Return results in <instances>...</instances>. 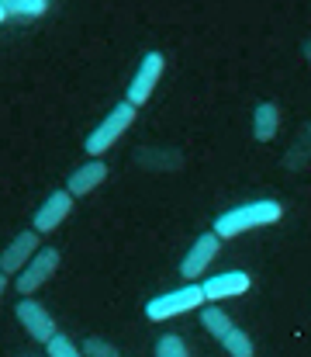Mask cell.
<instances>
[{
    "instance_id": "4",
    "label": "cell",
    "mask_w": 311,
    "mask_h": 357,
    "mask_svg": "<svg viewBox=\"0 0 311 357\" xmlns=\"http://www.w3.org/2000/svg\"><path fill=\"white\" fill-rule=\"evenodd\" d=\"M59 260H63V257H59V250H56V246H42V250L28 260V267L14 278L17 295H21V298H31L45 281H52V274L59 271Z\"/></svg>"
},
{
    "instance_id": "12",
    "label": "cell",
    "mask_w": 311,
    "mask_h": 357,
    "mask_svg": "<svg viewBox=\"0 0 311 357\" xmlns=\"http://www.w3.org/2000/svg\"><path fill=\"white\" fill-rule=\"evenodd\" d=\"M280 132V105L277 101H263L253 112V139L256 142H273V135Z\"/></svg>"
},
{
    "instance_id": "11",
    "label": "cell",
    "mask_w": 311,
    "mask_h": 357,
    "mask_svg": "<svg viewBox=\"0 0 311 357\" xmlns=\"http://www.w3.org/2000/svg\"><path fill=\"white\" fill-rule=\"evenodd\" d=\"M104 181H107V163L104 160H87L83 167H77L66 181V191L73 198H87L90 191H97Z\"/></svg>"
},
{
    "instance_id": "2",
    "label": "cell",
    "mask_w": 311,
    "mask_h": 357,
    "mask_svg": "<svg viewBox=\"0 0 311 357\" xmlns=\"http://www.w3.org/2000/svg\"><path fill=\"white\" fill-rule=\"evenodd\" d=\"M135 115H138V108H131L128 101H118L101 121H97V128L87 135V142H83V149H87V156L90 160H101L104 153L135 125Z\"/></svg>"
},
{
    "instance_id": "17",
    "label": "cell",
    "mask_w": 311,
    "mask_h": 357,
    "mask_svg": "<svg viewBox=\"0 0 311 357\" xmlns=\"http://www.w3.org/2000/svg\"><path fill=\"white\" fill-rule=\"evenodd\" d=\"M45 357H83L80 344H73L66 333H56L49 344H45Z\"/></svg>"
},
{
    "instance_id": "7",
    "label": "cell",
    "mask_w": 311,
    "mask_h": 357,
    "mask_svg": "<svg viewBox=\"0 0 311 357\" xmlns=\"http://www.w3.org/2000/svg\"><path fill=\"white\" fill-rule=\"evenodd\" d=\"M73 195L66 191V188H59V191H52L38 208H35V215H31V229L38 233V236H49V233H56L70 215H73Z\"/></svg>"
},
{
    "instance_id": "1",
    "label": "cell",
    "mask_w": 311,
    "mask_h": 357,
    "mask_svg": "<svg viewBox=\"0 0 311 357\" xmlns=\"http://www.w3.org/2000/svg\"><path fill=\"white\" fill-rule=\"evenodd\" d=\"M284 219V205L273 202V198H260V202H246V205H235L228 212H221L214 219V236L221 239H235V236H246L253 229H263V226H277Z\"/></svg>"
},
{
    "instance_id": "22",
    "label": "cell",
    "mask_w": 311,
    "mask_h": 357,
    "mask_svg": "<svg viewBox=\"0 0 311 357\" xmlns=\"http://www.w3.org/2000/svg\"><path fill=\"white\" fill-rule=\"evenodd\" d=\"M35 357H42V354H35Z\"/></svg>"
},
{
    "instance_id": "13",
    "label": "cell",
    "mask_w": 311,
    "mask_h": 357,
    "mask_svg": "<svg viewBox=\"0 0 311 357\" xmlns=\"http://www.w3.org/2000/svg\"><path fill=\"white\" fill-rule=\"evenodd\" d=\"M201 326H205V330L214 337V340H218V344H221V340L235 330L232 316H228L221 305H205V309H201Z\"/></svg>"
},
{
    "instance_id": "21",
    "label": "cell",
    "mask_w": 311,
    "mask_h": 357,
    "mask_svg": "<svg viewBox=\"0 0 311 357\" xmlns=\"http://www.w3.org/2000/svg\"><path fill=\"white\" fill-rule=\"evenodd\" d=\"M301 49H305V56H308V59H311V38H308V42H305V45H301Z\"/></svg>"
},
{
    "instance_id": "10",
    "label": "cell",
    "mask_w": 311,
    "mask_h": 357,
    "mask_svg": "<svg viewBox=\"0 0 311 357\" xmlns=\"http://www.w3.org/2000/svg\"><path fill=\"white\" fill-rule=\"evenodd\" d=\"M205 288V298L211 305H218L221 298H235V295H246L253 288V278L246 271H221V274H211L201 281Z\"/></svg>"
},
{
    "instance_id": "5",
    "label": "cell",
    "mask_w": 311,
    "mask_h": 357,
    "mask_svg": "<svg viewBox=\"0 0 311 357\" xmlns=\"http://www.w3.org/2000/svg\"><path fill=\"white\" fill-rule=\"evenodd\" d=\"M14 316H17V323L24 326V333H28L31 340H38V344H49V340L59 333L56 316H52L38 298H21V302L14 305Z\"/></svg>"
},
{
    "instance_id": "18",
    "label": "cell",
    "mask_w": 311,
    "mask_h": 357,
    "mask_svg": "<svg viewBox=\"0 0 311 357\" xmlns=\"http://www.w3.org/2000/svg\"><path fill=\"white\" fill-rule=\"evenodd\" d=\"M80 351H83V357H121L118 344H111V340H104V337H87V340L80 344Z\"/></svg>"
},
{
    "instance_id": "8",
    "label": "cell",
    "mask_w": 311,
    "mask_h": 357,
    "mask_svg": "<svg viewBox=\"0 0 311 357\" xmlns=\"http://www.w3.org/2000/svg\"><path fill=\"white\" fill-rule=\"evenodd\" d=\"M218 253H221V239L214 236V233H201V236L191 243V250L184 253V260H180V278L187 284H201V274L214 264Z\"/></svg>"
},
{
    "instance_id": "19",
    "label": "cell",
    "mask_w": 311,
    "mask_h": 357,
    "mask_svg": "<svg viewBox=\"0 0 311 357\" xmlns=\"http://www.w3.org/2000/svg\"><path fill=\"white\" fill-rule=\"evenodd\" d=\"M7 295V274H0V298Z\"/></svg>"
},
{
    "instance_id": "15",
    "label": "cell",
    "mask_w": 311,
    "mask_h": 357,
    "mask_svg": "<svg viewBox=\"0 0 311 357\" xmlns=\"http://www.w3.org/2000/svg\"><path fill=\"white\" fill-rule=\"evenodd\" d=\"M7 17H42L49 10L45 0H3Z\"/></svg>"
},
{
    "instance_id": "20",
    "label": "cell",
    "mask_w": 311,
    "mask_h": 357,
    "mask_svg": "<svg viewBox=\"0 0 311 357\" xmlns=\"http://www.w3.org/2000/svg\"><path fill=\"white\" fill-rule=\"evenodd\" d=\"M7 21V10H3V0H0V24Z\"/></svg>"
},
{
    "instance_id": "16",
    "label": "cell",
    "mask_w": 311,
    "mask_h": 357,
    "mask_svg": "<svg viewBox=\"0 0 311 357\" xmlns=\"http://www.w3.org/2000/svg\"><path fill=\"white\" fill-rule=\"evenodd\" d=\"M156 357H191V351H187L180 333H163L156 340Z\"/></svg>"
},
{
    "instance_id": "3",
    "label": "cell",
    "mask_w": 311,
    "mask_h": 357,
    "mask_svg": "<svg viewBox=\"0 0 311 357\" xmlns=\"http://www.w3.org/2000/svg\"><path fill=\"white\" fill-rule=\"evenodd\" d=\"M205 302L207 298H205V288H201V284H184V288H177V291H163V295L149 298V302H145V319H149V323H166V319H177V316H184V312L201 309Z\"/></svg>"
},
{
    "instance_id": "14",
    "label": "cell",
    "mask_w": 311,
    "mask_h": 357,
    "mask_svg": "<svg viewBox=\"0 0 311 357\" xmlns=\"http://www.w3.org/2000/svg\"><path fill=\"white\" fill-rule=\"evenodd\" d=\"M221 351L228 357H256V347H253V337L246 333V330H232L225 340H221Z\"/></svg>"
},
{
    "instance_id": "6",
    "label": "cell",
    "mask_w": 311,
    "mask_h": 357,
    "mask_svg": "<svg viewBox=\"0 0 311 357\" xmlns=\"http://www.w3.org/2000/svg\"><path fill=\"white\" fill-rule=\"evenodd\" d=\"M163 70H166L163 52H145L142 63H138V70H135V77H131V84H128V98H125V101H128L131 108H142V105L152 98V91H156Z\"/></svg>"
},
{
    "instance_id": "9",
    "label": "cell",
    "mask_w": 311,
    "mask_h": 357,
    "mask_svg": "<svg viewBox=\"0 0 311 357\" xmlns=\"http://www.w3.org/2000/svg\"><path fill=\"white\" fill-rule=\"evenodd\" d=\"M38 243H42V239H38V233H35V229L17 233V236L7 243V250L0 253V274H14V278H17V274L28 267V260L42 250Z\"/></svg>"
}]
</instances>
